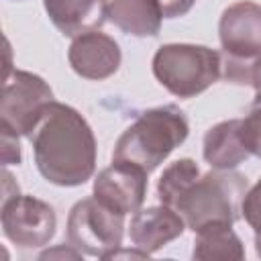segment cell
I'll return each mask as SVG.
<instances>
[{
    "label": "cell",
    "instance_id": "cell-1",
    "mask_svg": "<svg viewBox=\"0 0 261 261\" xmlns=\"http://www.w3.org/2000/svg\"><path fill=\"white\" fill-rule=\"evenodd\" d=\"M27 139L35 165L49 184L77 188L92 179L98 145L92 126L73 106L53 100Z\"/></svg>",
    "mask_w": 261,
    "mask_h": 261
},
{
    "label": "cell",
    "instance_id": "cell-2",
    "mask_svg": "<svg viewBox=\"0 0 261 261\" xmlns=\"http://www.w3.org/2000/svg\"><path fill=\"white\" fill-rule=\"evenodd\" d=\"M190 135V122L175 104L143 110L118 137L112 161L155 171Z\"/></svg>",
    "mask_w": 261,
    "mask_h": 261
},
{
    "label": "cell",
    "instance_id": "cell-3",
    "mask_svg": "<svg viewBox=\"0 0 261 261\" xmlns=\"http://www.w3.org/2000/svg\"><path fill=\"white\" fill-rule=\"evenodd\" d=\"M249 181L243 173L234 169H212L200 175L177 200L173 210L181 214L190 230H200L202 226L224 222L234 224L241 216V204Z\"/></svg>",
    "mask_w": 261,
    "mask_h": 261
},
{
    "label": "cell",
    "instance_id": "cell-4",
    "mask_svg": "<svg viewBox=\"0 0 261 261\" xmlns=\"http://www.w3.org/2000/svg\"><path fill=\"white\" fill-rule=\"evenodd\" d=\"M155 80L175 98H194L222 77L220 51L194 43L161 45L151 61Z\"/></svg>",
    "mask_w": 261,
    "mask_h": 261
},
{
    "label": "cell",
    "instance_id": "cell-5",
    "mask_svg": "<svg viewBox=\"0 0 261 261\" xmlns=\"http://www.w3.org/2000/svg\"><path fill=\"white\" fill-rule=\"evenodd\" d=\"M222 47V80L251 86L253 69L261 57V4L239 0L226 6L218 20Z\"/></svg>",
    "mask_w": 261,
    "mask_h": 261
},
{
    "label": "cell",
    "instance_id": "cell-6",
    "mask_svg": "<svg viewBox=\"0 0 261 261\" xmlns=\"http://www.w3.org/2000/svg\"><path fill=\"white\" fill-rule=\"evenodd\" d=\"M124 214L98 202L94 196L75 202L67 216V243L90 257L106 259L122 247Z\"/></svg>",
    "mask_w": 261,
    "mask_h": 261
},
{
    "label": "cell",
    "instance_id": "cell-7",
    "mask_svg": "<svg viewBox=\"0 0 261 261\" xmlns=\"http://www.w3.org/2000/svg\"><path fill=\"white\" fill-rule=\"evenodd\" d=\"M53 100V90L41 75L24 69H10L2 86L0 126L18 137H29Z\"/></svg>",
    "mask_w": 261,
    "mask_h": 261
},
{
    "label": "cell",
    "instance_id": "cell-8",
    "mask_svg": "<svg viewBox=\"0 0 261 261\" xmlns=\"http://www.w3.org/2000/svg\"><path fill=\"white\" fill-rule=\"evenodd\" d=\"M2 234L20 249L45 247L57 230V214L51 204L27 196L14 194L2 200L0 206Z\"/></svg>",
    "mask_w": 261,
    "mask_h": 261
},
{
    "label": "cell",
    "instance_id": "cell-9",
    "mask_svg": "<svg viewBox=\"0 0 261 261\" xmlns=\"http://www.w3.org/2000/svg\"><path fill=\"white\" fill-rule=\"evenodd\" d=\"M147 177L149 173L137 165L112 161V165L96 175L92 196L118 214H135L145 202L149 186Z\"/></svg>",
    "mask_w": 261,
    "mask_h": 261
},
{
    "label": "cell",
    "instance_id": "cell-10",
    "mask_svg": "<svg viewBox=\"0 0 261 261\" xmlns=\"http://www.w3.org/2000/svg\"><path fill=\"white\" fill-rule=\"evenodd\" d=\"M67 61L80 77L102 82L118 71L122 53L118 43L98 29L73 37L67 51Z\"/></svg>",
    "mask_w": 261,
    "mask_h": 261
},
{
    "label": "cell",
    "instance_id": "cell-11",
    "mask_svg": "<svg viewBox=\"0 0 261 261\" xmlns=\"http://www.w3.org/2000/svg\"><path fill=\"white\" fill-rule=\"evenodd\" d=\"M186 228H188L186 220L177 210L159 204V206L141 208L139 212L133 214L128 237L137 249L153 255L155 251L163 249L167 243L179 239Z\"/></svg>",
    "mask_w": 261,
    "mask_h": 261
},
{
    "label": "cell",
    "instance_id": "cell-12",
    "mask_svg": "<svg viewBox=\"0 0 261 261\" xmlns=\"http://www.w3.org/2000/svg\"><path fill=\"white\" fill-rule=\"evenodd\" d=\"M43 6L53 27L71 39L108 20V0H43Z\"/></svg>",
    "mask_w": 261,
    "mask_h": 261
},
{
    "label": "cell",
    "instance_id": "cell-13",
    "mask_svg": "<svg viewBox=\"0 0 261 261\" xmlns=\"http://www.w3.org/2000/svg\"><path fill=\"white\" fill-rule=\"evenodd\" d=\"M202 155L212 169H237L251 157L241 137V118L222 120L210 126L202 141Z\"/></svg>",
    "mask_w": 261,
    "mask_h": 261
},
{
    "label": "cell",
    "instance_id": "cell-14",
    "mask_svg": "<svg viewBox=\"0 0 261 261\" xmlns=\"http://www.w3.org/2000/svg\"><path fill=\"white\" fill-rule=\"evenodd\" d=\"M108 20L133 37H157L163 12L159 0H110Z\"/></svg>",
    "mask_w": 261,
    "mask_h": 261
},
{
    "label": "cell",
    "instance_id": "cell-15",
    "mask_svg": "<svg viewBox=\"0 0 261 261\" xmlns=\"http://www.w3.org/2000/svg\"><path fill=\"white\" fill-rule=\"evenodd\" d=\"M192 257L198 261H241L245 259V245L232 230V224L214 222L194 232Z\"/></svg>",
    "mask_w": 261,
    "mask_h": 261
},
{
    "label": "cell",
    "instance_id": "cell-16",
    "mask_svg": "<svg viewBox=\"0 0 261 261\" xmlns=\"http://www.w3.org/2000/svg\"><path fill=\"white\" fill-rule=\"evenodd\" d=\"M200 175L202 173H200L198 163L190 157H181V159L169 163L157 181V198L161 200V204L173 208L177 204V200L184 196V192Z\"/></svg>",
    "mask_w": 261,
    "mask_h": 261
},
{
    "label": "cell",
    "instance_id": "cell-17",
    "mask_svg": "<svg viewBox=\"0 0 261 261\" xmlns=\"http://www.w3.org/2000/svg\"><path fill=\"white\" fill-rule=\"evenodd\" d=\"M241 137L247 151L255 157H261V92H255V100L241 118Z\"/></svg>",
    "mask_w": 261,
    "mask_h": 261
},
{
    "label": "cell",
    "instance_id": "cell-18",
    "mask_svg": "<svg viewBox=\"0 0 261 261\" xmlns=\"http://www.w3.org/2000/svg\"><path fill=\"white\" fill-rule=\"evenodd\" d=\"M241 216L253 228L255 237H261V177L245 192L241 204Z\"/></svg>",
    "mask_w": 261,
    "mask_h": 261
},
{
    "label": "cell",
    "instance_id": "cell-19",
    "mask_svg": "<svg viewBox=\"0 0 261 261\" xmlns=\"http://www.w3.org/2000/svg\"><path fill=\"white\" fill-rule=\"evenodd\" d=\"M0 137H2V165H20L22 155H20V143L18 135L12 130L0 126Z\"/></svg>",
    "mask_w": 261,
    "mask_h": 261
},
{
    "label": "cell",
    "instance_id": "cell-20",
    "mask_svg": "<svg viewBox=\"0 0 261 261\" xmlns=\"http://www.w3.org/2000/svg\"><path fill=\"white\" fill-rule=\"evenodd\" d=\"M196 0H159L163 18H179L192 10Z\"/></svg>",
    "mask_w": 261,
    "mask_h": 261
},
{
    "label": "cell",
    "instance_id": "cell-21",
    "mask_svg": "<svg viewBox=\"0 0 261 261\" xmlns=\"http://www.w3.org/2000/svg\"><path fill=\"white\" fill-rule=\"evenodd\" d=\"M82 251H77L71 243H67V247L65 245H57L55 249H47L45 253H41L39 255V259H55V257H59V259H82Z\"/></svg>",
    "mask_w": 261,
    "mask_h": 261
},
{
    "label": "cell",
    "instance_id": "cell-22",
    "mask_svg": "<svg viewBox=\"0 0 261 261\" xmlns=\"http://www.w3.org/2000/svg\"><path fill=\"white\" fill-rule=\"evenodd\" d=\"M251 86L255 88V92H261V57L257 59L255 63V69H253V80H251Z\"/></svg>",
    "mask_w": 261,
    "mask_h": 261
},
{
    "label": "cell",
    "instance_id": "cell-23",
    "mask_svg": "<svg viewBox=\"0 0 261 261\" xmlns=\"http://www.w3.org/2000/svg\"><path fill=\"white\" fill-rule=\"evenodd\" d=\"M255 251H257V257H261V237H255Z\"/></svg>",
    "mask_w": 261,
    "mask_h": 261
}]
</instances>
